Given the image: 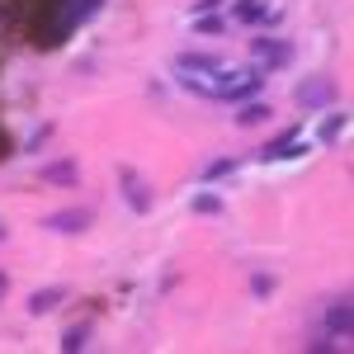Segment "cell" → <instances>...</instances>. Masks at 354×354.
Masks as SVG:
<instances>
[{
  "label": "cell",
  "instance_id": "obj_1",
  "mask_svg": "<svg viewBox=\"0 0 354 354\" xmlns=\"http://www.w3.org/2000/svg\"><path fill=\"white\" fill-rule=\"evenodd\" d=\"M250 57H255V71H265V76H274V71H283L293 57H298V48L288 43V38H274V33H260V38H250Z\"/></svg>",
  "mask_w": 354,
  "mask_h": 354
},
{
  "label": "cell",
  "instance_id": "obj_2",
  "mask_svg": "<svg viewBox=\"0 0 354 354\" xmlns=\"http://www.w3.org/2000/svg\"><path fill=\"white\" fill-rule=\"evenodd\" d=\"M100 5H104V0H66V5H62V15H57V24L48 28V38H43V48H57L71 28H81L90 15H100Z\"/></svg>",
  "mask_w": 354,
  "mask_h": 354
},
{
  "label": "cell",
  "instance_id": "obj_3",
  "mask_svg": "<svg viewBox=\"0 0 354 354\" xmlns=\"http://www.w3.org/2000/svg\"><path fill=\"white\" fill-rule=\"evenodd\" d=\"M293 104H298L302 113L330 109V104H335V81H330V76H302V85L293 90Z\"/></svg>",
  "mask_w": 354,
  "mask_h": 354
},
{
  "label": "cell",
  "instance_id": "obj_4",
  "mask_svg": "<svg viewBox=\"0 0 354 354\" xmlns=\"http://www.w3.org/2000/svg\"><path fill=\"white\" fill-rule=\"evenodd\" d=\"M118 194H123V203L133 208L137 218H147L151 213V203H156V194H151V185L137 175L133 165H118Z\"/></svg>",
  "mask_w": 354,
  "mask_h": 354
},
{
  "label": "cell",
  "instance_id": "obj_5",
  "mask_svg": "<svg viewBox=\"0 0 354 354\" xmlns=\"http://www.w3.org/2000/svg\"><path fill=\"white\" fill-rule=\"evenodd\" d=\"M90 222H95V208H57V213H48V218L38 222L43 232H57V236H81V232H90Z\"/></svg>",
  "mask_w": 354,
  "mask_h": 354
},
{
  "label": "cell",
  "instance_id": "obj_6",
  "mask_svg": "<svg viewBox=\"0 0 354 354\" xmlns=\"http://www.w3.org/2000/svg\"><path fill=\"white\" fill-rule=\"evenodd\" d=\"M302 151V123L293 128H283V133H274L260 151H255V161H288V156H298Z\"/></svg>",
  "mask_w": 354,
  "mask_h": 354
},
{
  "label": "cell",
  "instance_id": "obj_7",
  "mask_svg": "<svg viewBox=\"0 0 354 354\" xmlns=\"http://www.w3.org/2000/svg\"><path fill=\"white\" fill-rule=\"evenodd\" d=\"M222 66H227V57H218V53H180L175 57V71H180V76H208V81H213ZM208 90H213V85H208Z\"/></svg>",
  "mask_w": 354,
  "mask_h": 354
},
{
  "label": "cell",
  "instance_id": "obj_8",
  "mask_svg": "<svg viewBox=\"0 0 354 354\" xmlns=\"http://www.w3.org/2000/svg\"><path fill=\"white\" fill-rule=\"evenodd\" d=\"M232 19L245 28H260V24H274L279 10H274L270 0H232Z\"/></svg>",
  "mask_w": 354,
  "mask_h": 354
},
{
  "label": "cell",
  "instance_id": "obj_9",
  "mask_svg": "<svg viewBox=\"0 0 354 354\" xmlns=\"http://www.w3.org/2000/svg\"><path fill=\"white\" fill-rule=\"evenodd\" d=\"M350 326H354V302H350V293L326 298V330L335 335V340H350Z\"/></svg>",
  "mask_w": 354,
  "mask_h": 354
},
{
  "label": "cell",
  "instance_id": "obj_10",
  "mask_svg": "<svg viewBox=\"0 0 354 354\" xmlns=\"http://www.w3.org/2000/svg\"><path fill=\"white\" fill-rule=\"evenodd\" d=\"M66 298H71V288H66V283H48V288H33L24 307H28V317H48V312H57Z\"/></svg>",
  "mask_w": 354,
  "mask_h": 354
},
{
  "label": "cell",
  "instance_id": "obj_11",
  "mask_svg": "<svg viewBox=\"0 0 354 354\" xmlns=\"http://www.w3.org/2000/svg\"><path fill=\"white\" fill-rule=\"evenodd\" d=\"M38 180H43V185H66V189H76V185H81V165L76 161H43L38 165Z\"/></svg>",
  "mask_w": 354,
  "mask_h": 354
},
{
  "label": "cell",
  "instance_id": "obj_12",
  "mask_svg": "<svg viewBox=\"0 0 354 354\" xmlns=\"http://www.w3.org/2000/svg\"><path fill=\"white\" fill-rule=\"evenodd\" d=\"M270 104L265 100H241V109H236V128H260V123H270Z\"/></svg>",
  "mask_w": 354,
  "mask_h": 354
},
{
  "label": "cell",
  "instance_id": "obj_13",
  "mask_svg": "<svg viewBox=\"0 0 354 354\" xmlns=\"http://www.w3.org/2000/svg\"><path fill=\"white\" fill-rule=\"evenodd\" d=\"M90 322H76V326H66L62 330V340H57V345H62V354H76V350H85V345H90Z\"/></svg>",
  "mask_w": 354,
  "mask_h": 354
},
{
  "label": "cell",
  "instance_id": "obj_14",
  "mask_svg": "<svg viewBox=\"0 0 354 354\" xmlns=\"http://www.w3.org/2000/svg\"><path fill=\"white\" fill-rule=\"evenodd\" d=\"M189 213H198V218H222L227 213V203H222V194H194L189 198Z\"/></svg>",
  "mask_w": 354,
  "mask_h": 354
},
{
  "label": "cell",
  "instance_id": "obj_15",
  "mask_svg": "<svg viewBox=\"0 0 354 354\" xmlns=\"http://www.w3.org/2000/svg\"><path fill=\"white\" fill-rule=\"evenodd\" d=\"M236 156H218V161H208L203 165V175H198V180H203V185H218V180H227V175H236Z\"/></svg>",
  "mask_w": 354,
  "mask_h": 354
},
{
  "label": "cell",
  "instance_id": "obj_16",
  "mask_svg": "<svg viewBox=\"0 0 354 354\" xmlns=\"http://www.w3.org/2000/svg\"><path fill=\"white\" fill-rule=\"evenodd\" d=\"M345 128H350V113H345V109L330 113L326 123H322V133H317V142H322V147H335V137L345 133Z\"/></svg>",
  "mask_w": 354,
  "mask_h": 354
},
{
  "label": "cell",
  "instance_id": "obj_17",
  "mask_svg": "<svg viewBox=\"0 0 354 354\" xmlns=\"http://www.w3.org/2000/svg\"><path fill=\"white\" fill-rule=\"evenodd\" d=\"M274 288H279V279H274V274H265V270H255V274H250V298H255V302L274 298Z\"/></svg>",
  "mask_w": 354,
  "mask_h": 354
},
{
  "label": "cell",
  "instance_id": "obj_18",
  "mask_svg": "<svg viewBox=\"0 0 354 354\" xmlns=\"http://www.w3.org/2000/svg\"><path fill=\"white\" fill-rule=\"evenodd\" d=\"M302 350H312V354H330V350H340V340H335L330 330H317V335H307V340H302Z\"/></svg>",
  "mask_w": 354,
  "mask_h": 354
},
{
  "label": "cell",
  "instance_id": "obj_19",
  "mask_svg": "<svg viewBox=\"0 0 354 354\" xmlns=\"http://www.w3.org/2000/svg\"><path fill=\"white\" fill-rule=\"evenodd\" d=\"M53 133H57V123H43V128H38V133L28 137V147H24V151H43V147H48V142H53Z\"/></svg>",
  "mask_w": 354,
  "mask_h": 354
},
{
  "label": "cell",
  "instance_id": "obj_20",
  "mask_svg": "<svg viewBox=\"0 0 354 354\" xmlns=\"http://www.w3.org/2000/svg\"><path fill=\"white\" fill-rule=\"evenodd\" d=\"M194 28H198V33H222V28H227V19H222V15H198V19H194Z\"/></svg>",
  "mask_w": 354,
  "mask_h": 354
},
{
  "label": "cell",
  "instance_id": "obj_21",
  "mask_svg": "<svg viewBox=\"0 0 354 354\" xmlns=\"http://www.w3.org/2000/svg\"><path fill=\"white\" fill-rule=\"evenodd\" d=\"M222 5H227V0H189V15L194 19H198V15H218Z\"/></svg>",
  "mask_w": 354,
  "mask_h": 354
},
{
  "label": "cell",
  "instance_id": "obj_22",
  "mask_svg": "<svg viewBox=\"0 0 354 354\" xmlns=\"http://www.w3.org/2000/svg\"><path fill=\"white\" fill-rule=\"evenodd\" d=\"M5 288H10V274L0 270V298H5Z\"/></svg>",
  "mask_w": 354,
  "mask_h": 354
},
{
  "label": "cell",
  "instance_id": "obj_23",
  "mask_svg": "<svg viewBox=\"0 0 354 354\" xmlns=\"http://www.w3.org/2000/svg\"><path fill=\"white\" fill-rule=\"evenodd\" d=\"M5 236H10V227H5V222H0V241H5Z\"/></svg>",
  "mask_w": 354,
  "mask_h": 354
}]
</instances>
